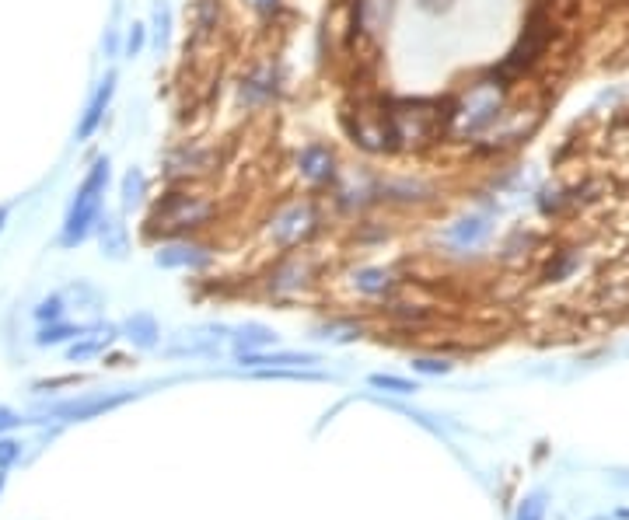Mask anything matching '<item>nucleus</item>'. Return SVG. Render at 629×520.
<instances>
[{
  "instance_id": "f257e3e1",
  "label": "nucleus",
  "mask_w": 629,
  "mask_h": 520,
  "mask_svg": "<svg viewBox=\"0 0 629 520\" xmlns=\"http://www.w3.org/2000/svg\"><path fill=\"white\" fill-rule=\"evenodd\" d=\"M105 189H109V158H98L95 165L88 168V175H84L81 189L74 192V203H70L67 220H63V234H60L63 248L81 245V241L98 227V220H102Z\"/></svg>"
},
{
  "instance_id": "f03ea898",
  "label": "nucleus",
  "mask_w": 629,
  "mask_h": 520,
  "mask_svg": "<svg viewBox=\"0 0 629 520\" xmlns=\"http://www.w3.org/2000/svg\"><path fill=\"white\" fill-rule=\"evenodd\" d=\"M214 217V203L196 192H168L158 206H154L151 224L165 227V231H196V227L210 224Z\"/></svg>"
},
{
  "instance_id": "7ed1b4c3",
  "label": "nucleus",
  "mask_w": 629,
  "mask_h": 520,
  "mask_svg": "<svg viewBox=\"0 0 629 520\" xmlns=\"http://www.w3.org/2000/svg\"><path fill=\"white\" fill-rule=\"evenodd\" d=\"M315 227V213L312 206H287L284 213H277V220L270 224V238L277 245H298L308 231Z\"/></svg>"
},
{
  "instance_id": "20e7f679",
  "label": "nucleus",
  "mask_w": 629,
  "mask_h": 520,
  "mask_svg": "<svg viewBox=\"0 0 629 520\" xmlns=\"http://www.w3.org/2000/svg\"><path fill=\"white\" fill-rule=\"evenodd\" d=\"M298 175L312 185H325L336 178V154L329 144H308L298 154Z\"/></svg>"
},
{
  "instance_id": "39448f33",
  "label": "nucleus",
  "mask_w": 629,
  "mask_h": 520,
  "mask_svg": "<svg viewBox=\"0 0 629 520\" xmlns=\"http://www.w3.org/2000/svg\"><path fill=\"white\" fill-rule=\"evenodd\" d=\"M490 231H493L490 217H483V213H465V217H458L455 224L444 231V241H448L451 248H458V252H465V248L483 245V241L490 238Z\"/></svg>"
},
{
  "instance_id": "423d86ee",
  "label": "nucleus",
  "mask_w": 629,
  "mask_h": 520,
  "mask_svg": "<svg viewBox=\"0 0 629 520\" xmlns=\"http://www.w3.org/2000/svg\"><path fill=\"white\" fill-rule=\"evenodd\" d=\"M112 95H116V74H109L102 84H98V91L91 95L88 109H84L81 123H77V140H91L98 133V126H102L105 119V109H109Z\"/></svg>"
},
{
  "instance_id": "0eeeda50",
  "label": "nucleus",
  "mask_w": 629,
  "mask_h": 520,
  "mask_svg": "<svg viewBox=\"0 0 629 520\" xmlns=\"http://www.w3.org/2000/svg\"><path fill=\"white\" fill-rule=\"evenodd\" d=\"M130 398H133V391H123V395H95V398H81V402H63V405H53V416L91 419V416H98V412L119 409V405L130 402Z\"/></svg>"
},
{
  "instance_id": "6e6552de",
  "label": "nucleus",
  "mask_w": 629,
  "mask_h": 520,
  "mask_svg": "<svg viewBox=\"0 0 629 520\" xmlns=\"http://www.w3.org/2000/svg\"><path fill=\"white\" fill-rule=\"evenodd\" d=\"M154 262L165 269H200L210 262V252L196 241H179V245H168L154 255Z\"/></svg>"
},
{
  "instance_id": "1a4fd4ad",
  "label": "nucleus",
  "mask_w": 629,
  "mask_h": 520,
  "mask_svg": "<svg viewBox=\"0 0 629 520\" xmlns=\"http://www.w3.org/2000/svg\"><path fill=\"white\" fill-rule=\"evenodd\" d=\"M228 339H231V346H235V353H259V349L277 346V332H273L270 325H263V322L238 325V329L231 332Z\"/></svg>"
},
{
  "instance_id": "9d476101",
  "label": "nucleus",
  "mask_w": 629,
  "mask_h": 520,
  "mask_svg": "<svg viewBox=\"0 0 629 520\" xmlns=\"http://www.w3.org/2000/svg\"><path fill=\"white\" fill-rule=\"evenodd\" d=\"M123 332H126V339H130L133 346H140V349L158 346V339H161V329H158V322H154L151 315H133L130 322L123 325Z\"/></svg>"
},
{
  "instance_id": "9b49d317",
  "label": "nucleus",
  "mask_w": 629,
  "mask_h": 520,
  "mask_svg": "<svg viewBox=\"0 0 629 520\" xmlns=\"http://www.w3.org/2000/svg\"><path fill=\"white\" fill-rule=\"evenodd\" d=\"M98 234H102V252L112 259H123L126 255V231L116 220H98Z\"/></svg>"
},
{
  "instance_id": "f8f14e48",
  "label": "nucleus",
  "mask_w": 629,
  "mask_h": 520,
  "mask_svg": "<svg viewBox=\"0 0 629 520\" xmlns=\"http://www.w3.org/2000/svg\"><path fill=\"white\" fill-rule=\"evenodd\" d=\"M112 329H102L98 332V336H91V339H81V343H74L67 349V356L70 360H88V356H95V353H102V349H109V343H112Z\"/></svg>"
},
{
  "instance_id": "ddd939ff",
  "label": "nucleus",
  "mask_w": 629,
  "mask_h": 520,
  "mask_svg": "<svg viewBox=\"0 0 629 520\" xmlns=\"http://www.w3.org/2000/svg\"><path fill=\"white\" fill-rule=\"evenodd\" d=\"M144 189H147V178L140 168H130V172L123 175V210L130 213L133 206H140V199H144Z\"/></svg>"
},
{
  "instance_id": "4468645a",
  "label": "nucleus",
  "mask_w": 629,
  "mask_h": 520,
  "mask_svg": "<svg viewBox=\"0 0 629 520\" xmlns=\"http://www.w3.org/2000/svg\"><path fill=\"white\" fill-rule=\"evenodd\" d=\"M70 336H88V329H81V325H56V322H49V329H42L39 336H35V343L39 346H56V343H63V339H70Z\"/></svg>"
},
{
  "instance_id": "2eb2a0df",
  "label": "nucleus",
  "mask_w": 629,
  "mask_h": 520,
  "mask_svg": "<svg viewBox=\"0 0 629 520\" xmlns=\"http://www.w3.org/2000/svg\"><path fill=\"white\" fill-rule=\"evenodd\" d=\"M371 388L392 391V395H416V391H420V384L406 381V377H395V374H374L371 377Z\"/></svg>"
},
{
  "instance_id": "dca6fc26",
  "label": "nucleus",
  "mask_w": 629,
  "mask_h": 520,
  "mask_svg": "<svg viewBox=\"0 0 629 520\" xmlns=\"http://www.w3.org/2000/svg\"><path fill=\"white\" fill-rule=\"evenodd\" d=\"M353 283H357L360 294H381V290H388V273L385 269H360Z\"/></svg>"
},
{
  "instance_id": "f3484780",
  "label": "nucleus",
  "mask_w": 629,
  "mask_h": 520,
  "mask_svg": "<svg viewBox=\"0 0 629 520\" xmlns=\"http://www.w3.org/2000/svg\"><path fill=\"white\" fill-rule=\"evenodd\" d=\"M514 520H546V493H528L518 503V514Z\"/></svg>"
},
{
  "instance_id": "a211bd4d",
  "label": "nucleus",
  "mask_w": 629,
  "mask_h": 520,
  "mask_svg": "<svg viewBox=\"0 0 629 520\" xmlns=\"http://www.w3.org/2000/svg\"><path fill=\"white\" fill-rule=\"evenodd\" d=\"M168 28H172V11H168L165 4H158L154 7V42H158V46L168 42Z\"/></svg>"
},
{
  "instance_id": "6ab92c4d",
  "label": "nucleus",
  "mask_w": 629,
  "mask_h": 520,
  "mask_svg": "<svg viewBox=\"0 0 629 520\" xmlns=\"http://www.w3.org/2000/svg\"><path fill=\"white\" fill-rule=\"evenodd\" d=\"M35 315L39 318H49V322H60L63 318V297L60 294H53V297H46V301L35 308Z\"/></svg>"
},
{
  "instance_id": "aec40b11",
  "label": "nucleus",
  "mask_w": 629,
  "mask_h": 520,
  "mask_svg": "<svg viewBox=\"0 0 629 520\" xmlns=\"http://www.w3.org/2000/svg\"><path fill=\"white\" fill-rule=\"evenodd\" d=\"M413 4H416V11H423V14H434V18H441V14L455 11V4H458V0H413Z\"/></svg>"
},
{
  "instance_id": "412c9836",
  "label": "nucleus",
  "mask_w": 629,
  "mask_h": 520,
  "mask_svg": "<svg viewBox=\"0 0 629 520\" xmlns=\"http://www.w3.org/2000/svg\"><path fill=\"white\" fill-rule=\"evenodd\" d=\"M413 370H420V374H448L451 363L434 360V356H420V360H413Z\"/></svg>"
},
{
  "instance_id": "4be33fe9",
  "label": "nucleus",
  "mask_w": 629,
  "mask_h": 520,
  "mask_svg": "<svg viewBox=\"0 0 629 520\" xmlns=\"http://www.w3.org/2000/svg\"><path fill=\"white\" fill-rule=\"evenodd\" d=\"M18 458H21V444H18V440H0V472H4V468H11Z\"/></svg>"
},
{
  "instance_id": "5701e85b",
  "label": "nucleus",
  "mask_w": 629,
  "mask_h": 520,
  "mask_svg": "<svg viewBox=\"0 0 629 520\" xmlns=\"http://www.w3.org/2000/svg\"><path fill=\"white\" fill-rule=\"evenodd\" d=\"M144 42H147V28L144 25H133L130 35H126V56H140Z\"/></svg>"
},
{
  "instance_id": "b1692460",
  "label": "nucleus",
  "mask_w": 629,
  "mask_h": 520,
  "mask_svg": "<svg viewBox=\"0 0 629 520\" xmlns=\"http://www.w3.org/2000/svg\"><path fill=\"white\" fill-rule=\"evenodd\" d=\"M18 423H21L18 412H11V409H4V405H0V433L11 430V426H18Z\"/></svg>"
},
{
  "instance_id": "393cba45",
  "label": "nucleus",
  "mask_w": 629,
  "mask_h": 520,
  "mask_svg": "<svg viewBox=\"0 0 629 520\" xmlns=\"http://www.w3.org/2000/svg\"><path fill=\"white\" fill-rule=\"evenodd\" d=\"M4 220H7V210H4V206H0V227H4Z\"/></svg>"
},
{
  "instance_id": "a878e982",
  "label": "nucleus",
  "mask_w": 629,
  "mask_h": 520,
  "mask_svg": "<svg viewBox=\"0 0 629 520\" xmlns=\"http://www.w3.org/2000/svg\"><path fill=\"white\" fill-rule=\"evenodd\" d=\"M595 520H605V517H595Z\"/></svg>"
},
{
  "instance_id": "bb28decb",
  "label": "nucleus",
  "mask_w": 629,
  "mask_h": 520,
  "mask_svg": "<svg viewBox=\"0 0 629 520\" xmlns=\"http://www.w3.org/2000/svg\"><path fill=\"white\" fill-rule=\"evenodd\" d=\"M0 486H4V479H0Z\"/></svg>"
}]
</instances>
